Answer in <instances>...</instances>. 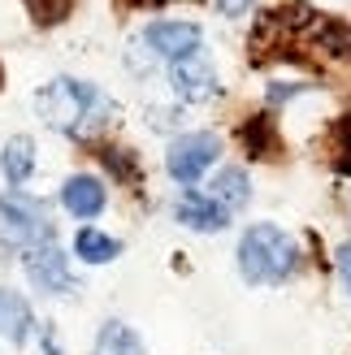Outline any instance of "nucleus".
I'll return each instance as SVG.
<instances>
[{"mask_svg":"<svg viewBox=\"0 0 351 355\" xmlns=\"http://www.w3.org/2000/svg\"><path fill=\"white\" fill-rule=\"evenodd\" d=\"M35 104H40V117L61 135H92L96 126H104V121L113 117L109 96L92 83H78V78L48 83L44 92L35 96Z\"/></svg>","mask_w":351,"mask_h":355,"instance_id":"1","label":"nucleus"},{"mask_svg":"<svg viewBox=\"0 0 351 355\" xmlns=\"http://www.w3.org/2000/svg\"><path fill=\"white\" fill-rule=\"evenodd\" d=\"M295 269H300V247L286 230L260 221L239 239V273L252 286H282Z\"/></svg>","mask_w":351,"mask_h":355,"instance_id":"2","label":"nucleus"},{"mask_svg":"<svg viewBox=\"0 0 351 355\" xmlns=\"http://www.w3.org/2000/svg\"><path fill=\"white\" fill-rule=\"evenodd\" d=\"M0 243L17 247V252H31L40 243H52V225H48V212L26 200V195H0Z\"/></svg>","mask_w":351,"mask_h":355,"instance_id":"3","label":"nucleus"},{"mask_svg":"<svg viewBox=\"0 0 351 355\" xmlns=\"http://www.w3.org/2000/svg\"><path fill=\"white\" fill-rule=\"evenodd\" d=\"M221 156V139L208 135V130H191V135H178L165 152V169L173 182H200L204 169H213Z\"/></svg>","mask_w":351,"mask_h":355,"instance_id":"4","label":"nucleus"},{"mask_svg":"<svg viewBox=\"0 0 351 355\" xmlns=\"http://www.w3.org/2000/svg\"><path fill=\"white\" fill-rule=\"evenodd\" d=\"M22 269L31 277V286L44 291V295H69V291H74V273H69V260L61 256L57 243L31 247V252L22 256Z\"/></svg>","mask_w":351,"mask_h":355,"instance_id":"5","label":"nucleus"},{"mask_svg":"<svg viewBox=\"0 0 351 355\" xmlns=\"http://www.w3.org/2000/svg\"><path fill=\"white\" fill-rule=\"evenodd\" d=\"M169 83H173V92H178L187 104H204V100H213V96L221 92L217 69H213V61H208L204 52H191V57L173 61Z\"/></svg>","mask_w":351,"mask_h":355,"instance_id":"6","label":"nucleus"},{"mask_svg":"<svg viewBox=\"0 0 351 355\" xmlns=\"http://www.w3.org/2000/svg\"><path fill=\"white\" fill-rule=\"evenodd\" d=\"M144 44H148L152 57L182 61L191 52H200V26L196 22H152L144 31Z\"/></svg>","mask_w":351,"mask_h":355,"instance_id":"7","label":"nucleus"},{"mask_svg":"<svg viewBox=\"0 0 351 355\" xmlns=\"http://www.w3.org/2000/svg\"><path fill=\"white\" fill-rule=\"evenodd\" d=\"M61 204H65L69 217L92 221V217H100V212H104V204H109V191H104L100 178H92V173H74V178L61 187Z\"/></svg>","mask_w":351,"mask_h":355,"instance_id":"8","label":"nucleus"},{"mask_svg":"<svg viewBox=\"0 0 351 355\" xmlns=\"http://www.w3.org/2000/svg\"><path fill=\"white\" fill-rule=\"evenodd\" d=\"M173 212H178L182 225L200 230V234H217V230H225V221H230V212H225L213 195H200V191H182Z\"/></svg>","mask_w":351,"mask_h":355,"instance_id":"9","label":"nucleus"},{"mask_svg":"<svg viewBox=\"0 0 351 355\" xmlns=\"http://www.w3.org/2000/svg\"><path fill=\"white\" fill-rule=\"evenodd\" d=\"M31 308H26V299L22 295H13V291H0V338H9L13 347H22L31 338Z\"/></svg>","mask_w":351,"mask_h":355,"instance_id":"10","label":"nucleus"},{"mask_svg":"<svg viewBox=\"0 0 351 355\" xmlns=\"http://www.w3.org/2000/svg\"><path fill=\"white\" fill-rule=\"evenodd\" d=\"M208 195H213L225 212H234V208H243V204L252 200V182H248V173H243V169H221L213 178V191H208Z\"/></svg>","mask_w":351,"mask_h":355,"instance_id":"11","label":"nucleus"},{"mask_svg":"<svg viewBox=\"0 0 351 355\" xmlns=\"http://www.w3.org/2000/svg\"><path fill=\"white\" fill-rule=\"evenodd\" d=\"M0 169H5V178L13 187H22L26 178H31V169H35V144L26 135H13L9 144H5V156H0Z\"/></svg>","mask_w":351,"mask_h":355,"instance_id":"12","label":"nucleus"},{"mask_svg":"<svg viewBox=\"0 0 351 355\" xmlns=\"http://www.w3.org/2000/svg\"><path fill=\"white\" fill-rule=\"evenodd\" d=\"M96 355H144V343H139V334L130 325L109 321L96 334Z\"/></svg>","mask_w":351,"mask_h":355,"instance_id":"13","label":"nucleus"},{"mask_svg":"<svg viewBox=\"0 0 351 355\" xmlns=\"http://www.w3.org/2000/svg\"><path fill=\"white\" fill-rule=\"evenodd\" d=\"M74 252H78L87 264H109V260H117V256H121V243L87 225V230H78V234H74Z\"/></svg>","mask_w":351,"mask_h":355,"instance_id":"14","label":"nucleus"},{"mask_svg":"<svg viewBox=\"0 0 351 355\" xmlns=\"http://www.w3.org/2000/svg\"><path fill=\"white\" fill-rule=\"evenodd\" d=\"M243 144H248L252 156H260V161H269V156H277V135H273V121L260 113L252 117L248 126H243Z\"/></svg>","mask_w":351,"mask_h":355,"instance_id":"15","label":"nucleus"},{"mask_svg":"<svg viewBox=\"0 0 351 355\" xmlns=\"http://www.w3.org/2000/svg\"><path fill=\"white\" fill-rule=\"evenodd\" d=\"M22 5L31 9V17H35V22L52 26V22H61V17H69V9H74V0H22Z\"/></svg>","mask_w":351,"mask_h":355,"instance_id":"16","label":"nucleus"},{"mask_svg":"<svg viewBox=\"0 0 351 355\" xmlns=\"http://www.w3.org/2000/svg\"><path fill=\"white\" fill-rule=\"evenodd\" d=\"M334 169L343 173V178H351V113L347 117H339V126H334Z\"/></svg>","mask_w":351,"mask_h":355,"instance_id":"17","label":"nucleus"},{"mask_svg":"<svg viewBox=\"0 0 351 355\" xmlns=\"http://www.w3.org/2000/svg\"><path fill=\"white\" fill-rule=\"evenodd\" d=\"M100 156H104V165H109L117 178H126V182H135V161H130V156L121 152V148H104Z\"/></svg>","mask_w":351,"mask_h":355,"instance_id":"18","label":"nucleus"},{"mask_svg":"<svg viewBox=\"0 0 351 355\" xmlns=\"http://www.w3.org/2000/svg\"><path fill=\"white\" fill-rule=\"evenodd\" d=\"M256 5V0H217V9L225 13V17H239V13H248Z\"/></svg>","mask_w":351,"mask_h":355,"instance_id":"19","label":"nucleus"},{"mask_svg":"<svg viewBox=\"0 0 351 355\" xmlns=\"http://www.w3.org/2000/svg\"><path fill=\"white\" fill-rule=\"evenodd\" d=\"M339 273H343L347 291H351V243H343V247H339Z\"/></svg>","mask_w":351,"mask_h":355,"instance_id":"20","label":"nucleus"},{"mask_svg":"<svg viewBox=\"0 0 351 355\" xmlns=\"http://www.w3.org/2000/svg\"><path fill=\"white\" fill-rule=\"evenodd\" d=\"M0 83H5V69H0Z\"/></svg>","mask_w":351,"mask_h":355,"instance_id":"21","label":"nucleus"}]
</instances>
